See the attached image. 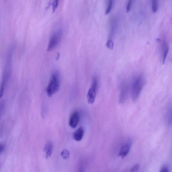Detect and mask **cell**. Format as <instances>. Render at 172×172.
Wrapping results in <instances>:
<instances>
[{
    "mask_svg": "<svg viewBox=\"0 0 172 172\" xmlns=\"http://www.w3.org/2000/svg\"><path fill=\"white\" fill-rule=\"evenodd\" d=\"M79 114L78 112L75 111L71 115L69 120V125L73 129L77 126L79 122Z\"/></svg>",
    "mask_w": 172,
    "mask_h": 172,
    "instance_id": "obj_7",
    "label": "cell"
},
{
    "mask_svg": "<svg viewBox=\"0 0 172 172\" xmlns=\"http://www.w3.org/2000/svg\"><path fill=\"white\" fill-rule=\"evenodd\" d=\"M152 10L154 13L157 12L158 8V0H152Z\"/></svg>",
    "mask_w": 172,
    "mask_h": 172,
    "instance_id": "obj_11",
    "label": "cell"
},
{
    "mask_svg": "<svg viewBox=\"0 0 172 172\" xmlns=\"http://www.w3.org/2000/svg\"><path fill=\"white\" fill-rule=\"evenodd\" d=\"M59 0H54L53 3L52 10L53 13L55 12L58 6Z\"/></svg>",
    "mask_w": 172,
    "mask_h": 172,
    "instance_id": "obj_14",
    "label": "cell"
},
{
    "mask_svg": "<svg viewBox=\"0 0 172 172\" xmlns=\"http://www.w3.org/2000/svg\"><path fill=\"white\" fill-rule=\"evenodd\" d=\"M140 165L137 164L135 165L134 167L132 168L130 171L132 172H135L138 171L140 169Z\"/></svg>",
    "mask_w": 172,
    "mask_h": 172,
    "instance_id": "obj_16",
    "label": "cell"
},
{
    "mask_svg": "<svg viewBox=\"0 0 172 172\" xmlns=\"http://www.w3.org/2000/svg\"><path fill=\"white\" fill-rule=\"evenodd\" d=\"M160 172H169V169L167 166H163L160 169Z\"/></svg>",
    "mask_w": 172,
    "mask_h": 172,
    "instance_id": "obj_17",
    "label": "cell"
},
{
    "mask_svg": "<svg viewBox=\"0 0 172 172\" xmlns=\"http://www.w3.org/2000/svg\"><path fill=\"white\" fill-rule=\"evenodd\" d=\"M120 94L119 102L123 103L127 98L129 90V86L126 82L122 81L120 85Z\"/></svg>",
    "mask_w": 172,
    "mask_h": 172,
    "instance_id": "obj_5",
    "label": "cell"
},
{
    "mask_svg": "<svg viewBox=\"0 0 172 172\" xmlns=\"http://www.w3.org/2000/svg\"><path fill=\"white\" fill-rule=\"evenodd\" d=\"M133 0H129L127 3L126 6V12H129L131 9L132 5Z\"/></svg>",
    "mask_w": 172,
    "mask_h": 172,
    "instance_id": "obj_15",
    "label": "cell"
},
{
    "mask_svg": "<svg viewBox=\"0 0 172 172\" xmlns=\"http://www.w3.org/2000/svg\"><path fill=\"white\" fill-rule=\"evenodd\" d=\"M160 43V55L161 61L164 65L166 61L167 54L169 51V46H168L166 42L165 41L161 42Z\"/></svg>",
    "mask_w": 172,
    "mask_h": 172,
    "instance_id": "obj_6",
    "label": "cell"
},
{
    "mask_svg": "<svg viewBox=\"0 0 172 172\" xmlns=\"http://www.w3.org/2000/svg\"><path fill=\"white\" fill-rule=\"evenodd\" d=\"M131 144L129 142L124 144L121 148L119 153L118 156L123 158L126 157L130 151Z\"/></svg>",
    "mask_w": 172,
    "mask_h": 172,
    "instance_id": "obj_8",
    "label": "cell"
},
{
    "mask_svg": "<svg viewBox=\"0 0 172 172\" xmlns=\"http://www.w3.org/2000/svg\"><path fill=\"white\" fill-rule=\"evenodd\" d=\"M145 82L144 77L141 75L135 76L133 79L130 86V92L133 101L136 102L139 98Z\"/></svg>",
    "mask_w": 172,
    "mask_h": 172,
    "instance_id": "obj_1",
    "label": "cell"
},
{
    "mask_svg": "<svg viewBox=\"0 0 172 172\" xmlns=\"http://www.w3.org/2000/svg\"><path fill=\"white\" fill-rule=\"evenodd\" d=\"M113 3V0H110L108 5L107 9L106 10V14H107L110 12L112 9Z\"/></svg>",
    "mask_w": 172,
    "mask_h": 172,
    "instance_id": "obj_13",
    "label": "cell"
},
{
    "mask_svg": "<svg viewBox=\"0 0 172 172\" xmlns=\"http://www.w3.org/2000/svg\"><path fill=\"white\" fill-rule=\"evenodd\" d=\"M53 149V144L52 142H47L44 148L45 158L46 159L50 158L52 155Z\"/></svg>",
    "mask_w": 172,
    "mask_h": 172,
    "instance_id": "obj_9",
    "label": "cell"
},
{
    "mask_svg": "<svg viewBox=\"0 0 172 172\" xmlns=\"http://www.w3.org/2000/svg\"><path fill=\"white\" fill-rule=\"evenodd\" d=\"M61 157L65 160H67L70 156V153L67 149H64L62 151L61 154Z\"/></svg>",
    "mask_w": 172,
    "mask_h": 172,
    "instance_id": "obj_12",
    "label": "cell"
},
{
    "mask_svg": "<svg viewBox=\"0 0 172 172\" xmlns=\"http://www.w3.org/2000/svg\"><path fill=\"white\" fill-rule=\"evenodd\" d=\"M98 86V79L97 77L94 76L87 95V102L90 104H92L94 103L96 98Z\"/></svg>",
    "mask_w": 172,
    "mask_h": 172,
    "instance_id": "obj_3",
    "label": "cell"
},
{
    "mask_svg": "<svg viewBox=\"0 0 172 172\" xmlns=\"http://www.w3.org/2000/svg\"><path fill=\"white\" fill-rule=\"evenodd\" d=\"M5 149V146L3 144H1V146H0V153H1V154L3 152V151H4Z\"/></svg>",
    "mask_w": 172,
    "mask_h": 172,
    "instance_id": "obj_18",
    "label": "cell"
},
{
    "mask_svg": "<svg viewBox=\"0 0 172 172\" xmlns=\"http://www.w3.org/2000/svg\"><path fill=\"white\" fill-rule=\"evenodd\" d=\"M85 130L83 127H81L77 130L74 134V139L77 141H80L82 140L83 137Z\"/></svg>",
    "mask_w": 172,
    "mask_h": 172,
    "instance_id": "obj_10",
    "label": "cell"
},
{
    "mask_svg": "<svg viewBox=\"0 0 172 172\" xmlns=\"http://www.w3.org/2000/svg\"><path fill=\"white\" fill-rule=\"evenodd\" d=\"M171 61H172V57H171Z\"/></svg>",
    "mask_w": 172,
    "mask_h": 172,
    "instance_id": "obj_19",
    "label": "cell"
},
{
    "mask_svg": "<svg viewBox=\"0 0 172 172\" xmlns=\"http://www.w3.org/2000/svg\"><path fill=\"white\" fill-rule=\"evenodd\" d=\"M62 32L61 30H58L54 34L49 40L47 51L48 52L53 50L59 43L61 38Z\"/></svg>",
    "mask_w": 172,
    "mask_h": 172,
    "instance_id": "obj_4",
    "label": "cell"
},
{
    "mask_svg": "<svg viewBox=\"0 0 172 172\" xmlns=\"http://www.w3.org/2000/svg\"><path fill=\"white\" fill-rule=\"evenodd\" d=\"M60 80L59 74L56 72L51 76L48 86L46 88V93L49 97H52L59 90Z\"/></svg>",
    "mask_w": 172,
    "mask_h": 172,
    "instance_id": "obj_2",
    "label": "cell"
}]
</instances>
